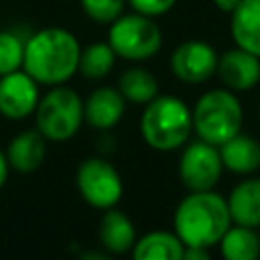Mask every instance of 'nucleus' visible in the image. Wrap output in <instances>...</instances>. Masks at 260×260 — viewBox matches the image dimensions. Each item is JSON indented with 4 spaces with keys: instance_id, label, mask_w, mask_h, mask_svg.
I'll list each match as a JSON object with an SVG mask.
<instances>
[{
    "instance_id": "a878e982",
    "label": "nucleus",
    "mask_w": 260,
    "mask_h": 260,
    "mask_svg": "<svg viewBox=\"0 0 260 260\" xmlns=\"http://www.w3.org/2000/svg\"><path fill=\"white\" fill-rule=\"evenodd\" d=\"M8 175H10V165H8V158H6L4 150H0V189L6 185Z\"/></svg>"
},
{
    "instance_id": "bb28decb",
    "label": "nucleus",
    "mask_w": 260,
    "mask_h": 260,
    "mask_svg": "<svg viewBox=\"0 0 260 260\" xmlns=\"http://www.w3.org/2000/svg\"><path fill=\"white\" fill-rule=\"evenodd\" d=\"M240 2H242V0H213L215 8L221 10V12H225V14H232V12L238 8Z\"/></svg>"
},
{
    "instance_id": "9d476101",
    "label": "nucleus",
    "mask_w": 260,
    "mask_h": 260,
    "mask_svg": "<svg viewBox=\"0 0 260 260\" xmlns=\"http://www.w3.org/2000/svg\"><path fill=\"white\" fill-rule=\"evenodd\" d=\"M39 87L24 69L0 75V116L14 122L32 116L41 100Z\"/></svg>"
},
{
    "instance_id": "39448f33",
    "label": "nucleus",
    "mask_w": 260,
    "mask_h": 260,
    "mask_svg": "<svg viewBox=\"0 0 260 260\" xmlns=\"http://www.w3.org/2000/svg\"><path fill=\"white\" fill-rule=\"evenodd\" d=\"M32 116L37 130L49 142H67L83 124V100L65 83L53 85L41 95Z\"/></svg>"
},
{
    "instance_id": "9b49d317",
    "label": "nucleus",
    "mask_w": 260,
    "mask_h": 260,
    "mask_svg": "<svg viewBox=\"0 0 260 260\" xmlns=\"http://www.w3.org/2000/svg\"><path fill=\"white\" fill-rule=\"evenodd\" d=\"M126 104L118 87L100 85L83 100V122L93 130H112L124 118Z\"/></svg>"
},
{
    "instance_id": "20e7f679",
    "label": "nucleus",
    "mask_w": 260,
    "mask_h": 260,
    "mask_svg": "<svg viewBox=\"0 0 260 260\" xmlns=\"http://www.w3.org/2000/svg\"><path fill=\"white\" fill-rule=\"evenodd\" d=\"M193 132L197 138L219 146L242 128L244 112L236 93L228 87L205 91L193 106Z\"/></svg>"
},
{
    "instance_id": "dca6fc26",
    "label": "nucleus",
    "mask_w": 260,
    "mask_h": 260,
    "mask_svg": "<svg viewBox=\"0 0 260 260\" xmlns=\"http://www.w3.org/2000/svg\"><path fill=\"white\" fill-rule=\"evenodd\" d=\"M223 169L236 175H252L260 169V142L246 134H236L217 146Z\"/></svg>"
},
{
    "instance_id": "f8f14e48",
    "label": "nucleus",
    "mask_w": 260,
    "mask_h": 260,
    "mask_svg": "<svg viewBox=\"0 0 260 260\" xmlns=\"http://www.w3.org/2000/svg\"><path fill=\"white\" fill-rule=\"evenodd\" d=\"M223 87L232 91H248L260 81V57L246 49H230L217 59V69Z\"/></svg>"
},
{
    "instance_id": "7ed1b4c3",
    "label": "nucleus",
    "mask_w": 260,
    "mask_h": 260,
    "mask_svg": "<svg viewBox=\"0 0 260 260\" xmlns=\"http://www.w3.org/2000/svg\"><path fill=\"white\" fill-rule=\"evenodd\" d=\"M138 128L142 140L152 150L171 152L187 144L193 132V114L181 98L158 93L144 106Z\"/></svg>"
},
{
    "instance_id": "412c9836",
    "label": "nucleus",
    "mask_w": 260,
    "mask_h": 260,
    "mask_svg": "<svg viewBox=\"0 0 260 260\" xmlns=\"http://www.w3.org/2000/svg\"><path fill=\"white\" fill-rule=\"evenodd\" d=\"M116 59H118V55L114 53V49L110 47L108 41L89 43L87 47L81 49L77 73H81L89 81H100L112 73Z\"/></svg>"
},
{
    "instance_id": "b1692460",
    "label": "nucleus",
    "mask_w": 260,
    "mask_h": 260,
    "mask_svg": "<svg viewBox=\"0 0 260 260\" xmlns=\"http://www.w3.org/2000/svg\"><path fill=\"white\" fill-rule=\"evenodd\" d=\"M130 4V8L134 12H140V14H146V16H160V14H167L175 4L177 0H126Z\"/></svg>"
},
{
    "instance_id": "0eeeda50",
    "label": "nucleus",
    "mask_w": 260,
    "mask_h": 260,
    "mask_svg": "<svg viewBox=\"0 0 260 260\" xmlns=\"http://www.w3.org/2000/svg\"><path fill=\"white\" fill-rule=\"evenodd\" d=\"M75 187L81 199L100 211L116 207L124 195L122 175L104 156H89L77 165Z\"/></svg>"
},
{
    "instance_id": "aec40b11",
    "label": "nucleus",
    "mask_w": 260,
    "mask_h": 260,
    "mask_svg": "<svg viewBox=\"0 0 260 260\" xmlns=\"http://www.w3.org/2000/svg\"><path fill=\"white\" fill-rule=\"evenodd\" d=\"M118 89L128 104L146 106L158 95V81L148 69L136 65L122 71L118 79Z\"/></svg>"
},
{
    "instance_id": "a211bd4d",
    "label": "nucleus",
    "mask_w": 260,
    "mask_h": 260,
    "mask_svg": "<svg viewBox=\"0 0 260 260\" xmlns=\"http://www.w3.org/2000/svg\"><path fill=\"white\" fill-rule=\"evenodd\" d=\"M185 244L175 232L152 230L136 238L130 254L132 260H181Z\"/></svg>"
},
{
    "instance_id": "c85d7f7f",
    "label": "nucleus",
    "mask_w": 260,
    "mask_h": 260,
    "mask_svg": "<svg viewBox=\"0 0 260 260\" xmlns=\"http://www.w3.org/2000/svg\"><path fill=\"white\" fill-rule=\"evenodd\" d=\"M258 260H260V258H258Z\"/></svg>"
},
{
    "instance_id": "1a4fd4ad",
    "label": "nucleus",
    "mask_w": 260,
    "mask_h": 260,
    "mask_svg": "<svg viewBox=\"0 0 260 260\" xmlns=\"http://www.w3.org/2000/svg\"><path fill=\"white\" fill-rule=\"evenodd\" d=\"M217 59L219 55L209 43L191 39V41L181 43L173 51L169 65H171L173 75L179 81L189 83V85H199L215 75Z\"/></svg>"
},
{
    "instance_id": "f257e3e1",
    "label": "nucleus",
    "mask_w": 260,
    "mask_h": 260,
    "mask_svg": "<svg viewBox=\"0 0 260 260\" xmlns=\"http://www.w3.org/2000/svg\"><path fill=\"white\" fill-rule=\"evenodd\" d=\"M79 55L81 45L71 30L47 26L26 37L22 69L39 85H63L77 73Z\"/></svg>"
},
{
    "instance_id": "f03ea898",
    "label": "nucleus",
    "mask_w": 260,
    "mask_h": 260,
    "mask_svg": "<svg viewBox=\"0 0 260 260\" xmlns=\"http://www.w3.org/2000/svg\"><path fill=\"white\" fill-rule=\"evenodd\" d=\"M232 225L228 199L211 191H189L175 209L173 232L185 246L211 248Z\"/></svg>"
},
{
    "instance_id": "4468645a",
    "label": "nucleus",
    "mask_w": 260,
    "mask_h": 260,
    "mask_svg": "<svg viewBox=\"0 0 260 260\" xmlns=\"http://www.w3.org/2000/svg\"><path fill=\"white\" fill-rule=\"evenodd\" d=\"M98 238L102 248L108 254H126L132 250L134 242H136V225L130 219L128 213H124L122 209L110 207L102 213L100 217V228H98Z\"/></svg>"
},
{
    "instance_id": "4be33fe9",
    "label": "nucleus",
    "mask_w": 260,
    "mask_h": 260,
    "mask_svg": "<svg viewBox=\"0 0 260 260\" xmlns=\"http://www.w3.org/2000/svg\"><path fill=\"white\" fill-rule=\"evenodd\" d=\"M24 45H26V37H22L16 28L0 30V75L22 69Z\"/></svg>"
},
{
    "instance_id": "cd10ccee",
    "label": "nucleus",
    "mask_w": 260,
    "mask_h": 260,
    "mask_svg": "<svg viewBox=\"0 0 260 260\" xmlns=\"http://www.w3.org/2000/svg\"><path fill=\"white\" fill-rule=\"evenodd\" d=\"M258 112H260V106H258Z\"/></svg>"
},
{
    "instance_id": "423d86ee",
    "label": "nucleus",
    "mask_w": 260,
    "mask_h": 260,
    "mask_svg": "<svg viewBox=\"0 0 260 260\" xmlns=\"http://www.w3.org/2000/svg\"><path fill=\"white\" fill-rule=\"evenodd\" d=\"M108 43L120 59L140 63L152 59L162 47V30L152 16L140 12L120 14L108 28Z\"/></svg>"
},
{
    "instance_id": "2eb2a0df",
    "label": "nucleus",
    "mask_w": 260,
    "mask_h": 260,
    "mask_svg": "<svg viewBox=\"0 0 260 260\" xmlns=\"http://www.w3.org/2000/svg\"><path fill=\"white\" fill-rule=\"evenodd\" d=\"M232 223L260 228V177L240 181L228 195Z\"/></svg>"
},
{
    "instance_id": "f3484780",
    "label": "nucleus",
    "mask_w": 260,
    "mask_h": 260,
    "mask_svg": "<svg viewBox=\"0 0 260 260\" xmlns=\"http://www.w3.org/2000/svg\"><path fill=\"white\" fill-rule=\"evenodd\" d=\"M230 16V30L236 47L260 57V0H242Z\"/></svg>"
},
{
    "instance_id": "5701e85b",
    "label": "nucleus",
    "mask_w": 260,
    "mask_h": 260,
    "mask_svg": "<svg viewBox=\"0 0 260 260\" xmlns=\"http://www.w3.org/2000/svg\"><path fill=\"white\" fill-rule=\"evenodd\" d=\"M81 10L100 24H112L120 14H124L126 0H79Z\"/></svg>"
},
{
    "instance_id": "393cba45",
    "label": "nucleus",
    "mask_w": 260,
    "mask_h": 260,
    "mask_svg": "<svg viewBox=\"0 0 260 260\" xmlns=\"http://www.w3.org/2000/svg\"><path fill=\"white\" fill-rule=\"evenodd\" d=\"M181 260H211V254L209 248L203 246H185Z\"/></svg>"
},
{
    "instance_id": "6e6552de",
    "label": "nucleus",
    "mask_w": 260,
    "mask_h": 260,
    "mask_svg": "<svg viewBox=\"0 0 260 260\" xmlns=\"http://www.w3.org/2000/svg\"><path fill=\"white\" fill-rule=\"evenodd\" d=\"M179 179L189 191H211L223 173L219 148L197 138L183 146L179 158Z\"/></svg>"
},
{
    "instance_id": "6ab92c4d",
    "label": "nucleus",
    "mask_w": 260,
    "mask_h": 260,
    "mask_svg": "<svg viewBox=\"0 0 260 260\" xmlns=\"http://www.w3.org/2000/svg\"><path fill=\"white\" fill-rule=\"evenodd\" d=\"M219 252L223 260H258L260 236L254 228L232 223L219 240Z\"/></svg>"
},
{
    "instance_id": "ddd939ff",
    "label": "nucleus",
    "mask_w": 260,
    "mask_h": 260,
    "mask_svg": "<svg viewBox=\"0 0 260 260\" xmlns=\"http://www.w3.org/2000/svg\"><path fill=\"white\" fill-rule=\"evenodd\" d=\"M47 142L49 140L37 128L22 130L16 136H12L4 150L10 171L22 173V175H30L39 171L47 158Z\"/></svg>"
}]
</instances>
